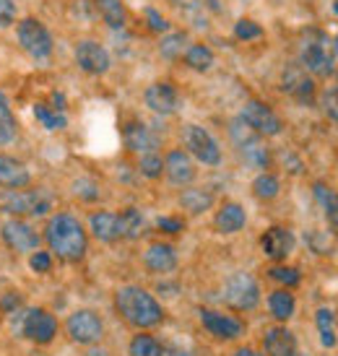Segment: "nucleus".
<instances>
[{
    "instance_id": "obj_22",
    "label": "nucleus",
    "mask_w": 338,
    "mask_h": 356,
    "mask_svg": "<svg viewBox=\"0 0 338 356\" xmlns=\"http://www.w3.org/2000/svg\"><path fill=\"white\" fill-rule=\"evenodd\" d=\"M263 348L268 356H291L297 351V338L287 327H271L263 338Z\"/></svg>"
},
{
    "instance_id": "obj_42",
    "label": "nucleus",
    "mask_w": 338,
    "mask_h": 356,
    "mask_svg": "<svg viewBox=\"0 0 338 356\" xmlns=\"http://www.w3.org/2000/svg\"><path fill=\"white\" fill-rule=\"evenodd\" d=\"M146 19H149V26L154 31H167L169 29V24L164 21V16H161L156 8H146Z\"/></svg>"
},
{
    "instance_id": "obj_52",
    "label": "nucleus",
    "mask_w": 338,
    "mask_h": 356,
    "mask_svg": "<svg viewBox=\"0 0 338 356\" xmlns=\"http://www.w3.org/2000/svg\"><path fill=\"white\" fill-rule=\"evenodd\" d=\"M291 356H309V354H299V351H294V354H291Z\"/></svg>"
},
{
    "instance_id": "obj_49",
    "label": "nucleus",
    "mask_w": 338,
    "mask_h": 356,
    "mask_svg": "<svg viewBox=\"0 0 338 356\" xmlns=\"http://www.w3.org/2000/svg\"><path fill=\"white\" fill-rule=\"evenodd\" d=\"M86 356H107V354H104L102 348H91V351H89V354H86Z\"/></svg>"
},
{
    "instance_id": "obj_30",
    "label": "nucleus",
    "mask_w": 338,
    "mask_h": 356,
    "mask_svg": "<svg viewBox=\"0 0 338 356\" xmlns=\"http://www.w3.org/2000/svg\"><path fill=\"white\" fill-rule=\"evenodd\" d=\"M268 307H271V315L284 323V320H289V317L294 315L297 302H294V297H291V291L279 289V291H273V294L268 297Z\"/></svg>"
},
{
    "instance_id": "obj_51",
    "label": "nucleus",
    "mask_w": 338,
    "mask_h": 356,
    "mask_svg": "<svg viewBox=\"0 0 338 356\" xmlns=\"http://www.w3.org/2000/svg\"><path fill=\"white\" fill-rule=\"evenodd\" d=\"M333 13H336V16H338V0H336V3H333Z\"/></svg>"
},
{
    "instance_id": "obj_4",
    "label": "nucleus",
    "mask_w": 338,
    "mask_h": 356,
    "mask_svg": "<svg viewBox=\"0 0 338 356\" xmlns=\"http://www.w3.org/2000/svg\"><path fill=\"white\" fill-rule=\"evenodd\" d=\"M0 206L16 216H45L52 208V195L40 188H19L0 195Z\"/></svg>"
},
{
    "instance_id": "obj_11",
    "label": "nucleus",
    "mask_w": 338,
    "mask_h": 356,
    "mask_svg": "<svg viewBox=\"0 0 338 356\" xmlns=\"http://www.w3.org/2000/svg\"><path fill=\"white\" fill-rule=\"evenodd\" d=\"M24 333L26 338H31L34 343H50L52 338L58 336V320L47 312V309H42V307H31L26 317H24Z\"/></svg>"
},
{
    "instance_id": "obj_16",
    "label": "nucleus",
    "mask_w": 338,
    "mask_h": 356,
    "mask_svg": "<svg viewBox=\"0 0 338 356\" xmlns=\"http://www.w3.org/2000/svg\"><path fill=\"white\" fill-rule=\"evenodd\" d=\"M200 323L209 330L211 336L224 338V341H234L245 333V325L229 315H221V312H214V309H200Z\"/></svg>"
},
{
    "instance_id": "obj_46",
    "label": "nucleus",
    "mask_w": 338,
    "mask_h": 356,
    "mask_svg": "<svg viewBox=\"0 0 338 356\" xmlns=\"http://www.w3.org/2000/svg\"><path fill=\"white\" fill-rule=\"evenodd\" d=\"M172 6H177V8H198L203 0H169Z\"/></svg>"
},
{
    "instance_id": "obj_25",
    "label": "nucleus",
    "mask_w": 338,
    "mask_h": 356,
    "mask_svg": "<svg viewBox=\"0 0 338 356\" xmlns=\"http://www.w3.org/2000/svg\"><path fill=\"white\" fill-rule=\"evenodd\" d=\"M94 3H97V10L102 13V19H104L107 26H112V29H122L125 26L128 13H125L122 0H94Z\"/></svg>"
},
{
    "instance_id": "obj_21",
    "label": "nucleus",
    "mask_w": 338,
    "mask_h": 356,
    "mask_svg": "<svg viewBox=\"0 0 338 356\" xmlns=\"http://www.w3.org/2000/svg\"><path fill=\"white\" fill-rule=\"evenodd\" d=\"M122 136H125V146L130 151H136V154H149V151L159 149V138L143 122H130V125H125Z\"/></svg>"
},
{
    "instance_id": "obj_26",
    "label": "nucleus",
    "mask_w": 338,
    "mask_h": 356,
    "mask_svg": "<svg viewBox=\"0 0 338 356\" xmlns=\"http://www.w3.org/2000/svg\"><path fill=\"white\" fill-rule=\"evenodd\" d=\"M19 136V125H16V118L10 112V104L6 99V94L0 91V146H8L13 143Z\"/></svg>"
},
{
    "instance_id": "obj_32",
    "label": "nucleus",
    "mask_w": 338,
    "mask_h": 356,
    "mask_svg": "<svg viewBox=\"0 0 338 356\" xmlns=\"http://www.w3.org/2000/svg\"><path fill=\"white\" fill-rule=\"evenodd\" d=\"M128 354L130 356H164V348H161V343L154 336L140 333V336H136L130 341Z\"/></svg>"
},
{
    "instance_id": "obj_23",
    "label": "nucleus",
    "mask_w": 338,
    "mask_h": 356,
    "mask_svg": "<svg viewBox=\"0 0 338 356\" xmlns=\"http://www.w3.org/2000/svg\"><path fill=\"white\" fill-rule=\"evenodd\" d=\"M143 263L151 273H172L177 268V252L169 245H151L143 255Z\"/></svg>"
},
{
    "instance_id": "obj_44",
    "label": "nucleus",
    "mask_w": 338,
    "mask_h": 356,
    "mask_svg": "<svg viewBox=\"0 0 338 356\" xmlns=\"http://www.w3.org/2000/svg\"><path fill=\"white\" fill-rule=\"evenodd\" d=\"M76 193H79L81 198H86V200H94L97 195H99L97 185H91V182H86V179H79V182H76Z\"/></svg>"
},
{
    "instance_id": "obj_28",
    "label": "nucleus",
    "mask_w": 338,
    "mask_h": 356,
    "mask_svg": "<svg viewBox=\"0 0 338 356\" xmlns=\"http://www.w3.org/2000/svg\"><path fill=\"white\" fill-rule=\"evenodd\" d=\"M179 203H182V208H188L190 213H203V211H209L214 206V195L203 188H188L182 193Z\"/></svg>"
},
{
    "instance_id": "obj_9",
    "label": "nucleus",
    "mask_w": 338,
    "mask_h": 356,
    "mask_svg": "<svg viewBox=\"0 0 338 356\" xmlns=\"http://www.w3.org/2000/svg\"><path fill=\"white\" fill-rule=\"evenodd\" d=\"M242 122L250 125L258 136H279L284 130L281 118L263 102H248L242 109Z\"/></svg>"
},
{
    "instance_id": "obj_17",
    "label": "nucleus",
    "mask_w": 338,
    "mask_h": 356,
    "mask_svg": "<svg viewBox=\"0 0 338 356\" xmlns=\"http://www.w3.org/2000/svg\"><path fill=\"white\" fill-rule=\"evenodd\" d=\"M260 248L271 260H284L291 255L294 250V234L284 227H271L263 237H260Z\"/></svg>"
},
{
    "instance_id": "obj_40",
    "label": "nucleus",
    "mask_w": 338,
    "mask_h": 356,
    "mask_svg": "<svg viewBox=\"0 0 338 356\" xmlns=\"http://www.w3.org/2000/svg\"><path fill=\"white\" fill-rule=\"evenodd\" d=\"M29 266H31V270H37V273H47L52 268V255L45 252V250H37V252H31Z\"/></svg>"
},
{
    "instance_id": "obj_48",
    "label": "nucleus",
    "mask_w": 338,
    "mask_h": 356,
    "mask_svg": "<svg viewBox=\"0 0 338 356\" xmlns=\"http://www.w3.org/2000/svg\"><path fill=\"white\" fill-rule=\"evenodd\" d=\"M330 227H333V234L338 237V213L336 216H330Z\"/></svg>"
},
{
    "instance_id": "obj_47",
    "label": "nucleus",
    "mask_w": 338,
    "mask_h": 356,
    "mask_svg": "<svg viewBox=\"0 0 338 356\" xmlns=\"http://www.w3.org/2000/svg\"><path fill=\"white\" fill-rule=\"evenodd\" d=\"M234 356H263V354H258V351H252V348H239V351H237Z\"/></svg>"
},
{
    "instance_id": "obj_35",
    "label": "nucleus",
    "mask_w": 338,
    "mask_h": 356,
    "mask_svg": "<svg viewBox=\"0 0 338 356\" xmlns=\"http://www.w3.org/2000/svg\"><path fill=\"white\" fill-rule=\"evenodd\" d=\"M185 42H188V37L182 34V31H175V34H169V37H164L159 44L161 55L167 60H177L185 55Z\"/></svg>"
},
{
    "instance_id": "obj_39",
    "label": "nucleus",
    "mask_w": 338,
    "mask_h": 356,
    "mask_svg": "<svg viewBox=\"0 0 338 356\" xmlns=\"http://www.w3.org/2000/svg\"><path fill=\"white\" fill-rule=\"evenodd\" d=\"M271 278L281 281L284 286H297V284H299V270H297V268L276 266V268H271Z\"/></svg>"
},
{
    "instance_id": "obj_41",
    "label": "nucleus",
    "mask_w": 338,
    "mask_h": 356,
    "mask_svg": "<svg viewBox=\"0 0 338 356\" xmlns=\"http://www.w3.org/2000/svg\"><path fill=\"white\" fill-rule=\"evenodd\" d=\"M13 21H16V3L0 0V26H10Z\"/></svg>"
},
{
    "instance_id": "obj_24",
    "label": "nucleus",
    "mask_w": 338,
    "mask_h": 356,
    "mask_svg": "<svg viewBox=\"0 0 338 356\" xmlns=\"http://www.w3.org/2000/svg\"><path fill=\"white\" fill-rule=\"evenodd\" d=\"M245 221H248V216H245V208L239 206V203H224L219 208L214 224H216V229H219L221 234H234V232H239V229L245 227Z\"/></svg>"
},
{
    "instance_id": "obj_29",
    "label": "nucleus",
    "mask_w": 338,
    "mask_h": 356,
    "mask_svg": "<svg viewBox=\"0 0 338 356\" xmlns=\"http://www.w3.org/2000/svg\"><path fill=\"white\" fill-rule=\"evenodd\" d=\"M182 58H185V65L190 70H198V73H206L214 65V52L206 44H190Z\"/></svg>"
},
{
    "instance_id": "obj_15",
    "label": "nucleus",
    "mask_w": 338,
    "mask_h": 356,
    "mask_svg": "<svg viewBox=\"0 0 338 356\" xmlns=\"http://www.w3.org/2000/svg\"><path fill=\"white\" fill-rule=\"evenodd\" d=\"M0 234H3V242L16 252H31L40 245V234L24 221H6Z\"/></svg>"
},
{
    "instance_id": "obj_36",
    "label": "nucleus",
    "mask_w": 338,
    "mask_h": 356,
    "mask_svg": "<svg viewBox=\"0 0 338 356\" xmlns=\"http://www.w3.org/2000/svg\"><path fill=\"white\" fill-rule=\"evenodd\" d=\"M252 193L258 195L260 200H271L279 195V179L273 177V175H258L255 177V182H252Z\"/></svg>"
},
{
    "instance_id": "obj_38",
    "label": "nucleus",
    "mask_w": 338,
    "mask_h": 356,
    "mask_svg": "<svg viewBox=\"0 0 338 356\" xmlns=\"http://www.w3.org/2000/svg\"><path fill=\"white\" fill-rule=\"evenodd\" d=\"M234 37L242 42L260 40V37H263V26L255 24L252 19H239L237 24H234Z\"/></svg>"
},
{
    "instance_id": "obj_6",
    "label": "nucleus",
    "mask_w": 338,
    "mask_h": 356,
    "mask_svg": "<svg viewBox=\"0 0 338 356\" xmlns=\"http://www.w3.org/2000/svg\"><path fill=\"white\" fill-rule=\"evenodd\" d=\"M224 302L229 307H234V309H255L260 302L258 281L250 273H245V270L229 276L227 284H224Z\"/></svg>"
},
{
    "instance_id": "obj_34",
    "label": "nucleus",
    "mask_w": 338,
    "mask_h": 356,
    "mask_svg": "<svg viewBox=\"0 0 338 356\" xmlns=\"http://www.w3.org/2000/svg\"><path fill=\"white\" fill-rule=\"evenodd\" d=\"M318 333H320V343L325 348L336 346V327H333V312L328 307H320L318 309Z\"/></svg>"
},
{
    "instance_id": "obj_18",
    "label": "nucleus",
    "mask_w": 338,
    "mask_h": 356,
    "mask_svg": "<svg viewBox=\"0 0 338 356\" xmlns=\"http://www.w3.org/2000/svg\"><path fill=\"white\" fill-rule=\"evenodd\" d=\"M164 172H167V177L172 185H190L193 179H195V167H193V161L185 151H169L167 159H164Z\"/></svg>"
},
{
    "instance_id": "obj_12",
    "label": "nucleus",
    "mask_w": 338,
    "mask_h": 356,
    "mask_svg": "<svg viewBox=\"0 0 338 356\" xmlns=\"http://www.w3.org/2000/svg\"><path fill=\"white\" fill-rule=\"evenodd\" d=\"M76 63L83 73L89 76H102L110 70V52L102 47L99 42L94 40H81L79 47H76Z\"/></svg>"
},
{
    "instance_id": "obj_20",
    "label": "nucleus",
    "mask_w": 338,
    "mask_h": 356,
    "mask_svg": "<svg viewBox=\"0 0 338 356\" xmlns=\"http://www.w3.org/2000/svg\"><path fill=\"white\" fill-rule=\"evenodd\" d=\"M89 227L94 232V237L102 242H118L122 237V227H120V213H110V211H97L91 213Z\"/></svg>"
},
{
    "instance_id": "obj_13",
    "label": "nucleus",
    "mask_w": 338,
    "mask_h": 356,
    "mask_svg": "<svg viewBox=\"0 0 338 356\" xmlns=\"http://www.w3.org/2000/svg\"><path fill=\"white\" fill-rule=\"evenodd\" d=\"M281 86L299 104H312V99H315V83L302 65H287L284 76H281Z\"/></svg>"
},
{
    "instance_id": "obj_31",
    "label": "nucleus",
    "mask_w": 338,
    "mask_h": 356,
    "mask_svg": "<svg viewBox=\"0 0 338 356\" xmlns=\"http://www.w3.org/2000/svg\"><path fill=\"white\" fill-rule=\"evenodd\" d=\"M120 227H122V237L125 239H138L146 229V221H143V213L138 208H125L120 213Z\"/></svg>"
},
{
    "instance_id": "obj_19",
    "label": "nucleus",
    "mask_w": 338,
    "mask_h": 356,
    "mask_svg": "<svg viewBox=\"0 0 338 356\" xmlns=\"http://www.w3.org/2000/svg\"><path fill=\"white\" fill-rule=\"evenodd\" d=\"M29 182H31L29 169L24 167L19 159L0 154V185L3 188L19 190V188H26Z\"/></svg>"
},
{
    "instance_id": "obj_2",
    "label": "nucleus",
    "mask_w": 338,
    "mask_h": 356,
    "mask_svg": "<svg viewBox=\"0 0 338 356\" xmlns=\"http://www.w3.org/2000/svg\"><path fill=\"white\" fill-rule=\"evenodd\" d=\"M115 307H118L120 315L136 327H154L164 320L161 305L151 297L146 289H140V286L120 289L118 294H115Z\"/></svg>"
},
{
    "instance_id": "obj_27",
    "label": "nucleus",
    "mask_w": 338,
    "mask_h": 356,
    "mask_svg": "<svg viewBox=\"0 0 338 356\" xmlns=\"http://www.w3.org/2000/svg\"><path fill=\"white\" fill-rule=\"evenodd\" d=\"M34 115H37V120H40L47 130H60V128H65V122H68L65 112L58 109L55 104H50V102H37V104H34Z\"/></svg>"
},
{
    "instance_id": "obj_3",
    "label": "nucleus",
    "mask_w": 338,
    "mask_h": 356,
    "mask_svg": "<svg viewBox=\"0 0 338 356\" xmlns=\"http://www.w3.org/2000/svg\"><path fill=\"white\" fill-rule=\"evenodd\" d=\"M299 60H302V68L318 76V79H328L336 70V52H333V42L323 34V31H312L307 40L302 42V50H299Z\"/></svg>"
},
{
    "instance_id": "obj_5",
    "label": "nucleus",
    "mask_w": 338,
    "mask_h": 356,
    "mask_svg": "<svg viewBox=\"0 0 338 356\" xmlns=\"http://www.w3.org/2000/svg\"><path fill=\"white\" fill-rule=\"evenodd\" d=\"M229 136H232L237 151L242 154V159L248 161L250 167H255V169L268 167L271 154H268V149H266V143L260 140V136L255 133V130L242 122V118L234 120V122L229 125Z\"/></svg>"
},
{
    "instance_id": "obj_7",
    "label": "nucleus",
    "mask_w": 338,
    "mask_h": 356,
    "mask_svg": "<svg viewBox=\"0 0 338 356\" xmlns=\"http://www.w3.org/2000/svg\"><path fill=\"white\" fill-rule=\"evenodd\" d=\"M19 42L21 47L29 52L31 58L37 60H47L52 55V34L47 31V26L42 24L40 19H24L19 21Z\"/></svg>"
},
{
    "instance_id": "obj_45",
    "label": "nucleus",
    "mask_w": 338,
    "mask_h": 356,
    "mask_svg": "<svg viewBox=\"0 0 338 356\" xmlns=\"http://www.w3.org/2000/svg\"><path fill=\"white\" fill-rule=\"evenodd\" d=\"M323 102H325V112H328V118L338 125V91H328Z\"/></svg>"
},
{
    "instance_id": "obj_43",
    "label": "nucleus",
    "mask_w": 338,
    "mask_h": 356,
    "mask_svg": "<svg viewBox=\"0 0 338 356\" xmlns=\"http://www.w3.org/2000/svg\"><path fill=\"white\" fill-rule=\"evenodd\" d=\"M182 218H175V216H164L159 218V229L161 232H167V234H177V232H182Z\"/></svg>"
},
{
    "instance_id": "obj_10",
    "label": "nucleus",
    "mask_w": 338,
    "mask_h": 356,
    "mask_svg": "<svg viewBox=\"0 0 338 356\" xmlns=\"http://www.w3.org/2000/svg\"><path fill=\"white\" fill-rule=\"evenodd\" d=\"M68 336L76 341V343H97L102 336H104V325H102V317L91 309H79L68 317Z\"/></svg>"
},
{
    "instance_id": "obj_8",
    "label": "nucleus",
    "mask_w": 338,
    "mask_h": 356,
    "mask_svg": "<svg viewBox=\"0 0 338 356\" xmlns=\"http://www.w3.org/2000/svg\"><path fill=\"white\" fill-rule=\"evenodd\" d=\"M185 146H188L190 154L198 159V161H203L206 167H216L221 161L219 143L214 140V136H211L209 130L200 128V125H188V128H185Z\"/></svg>"
},
{
    "instance_id": "obj_37",
    "label": "nucleus",
    "mask_w": 338,
    "mask_h": 356,
    "mask_svg": "<svg viewBox=\"0 0 338 356\" xmlns=\"http://www.w3.org/2000/svg\"><path fill=\"white\" fill-rule=\"evenodd\" d=\"M140 175L149 179H156L161 177V172H164V159L156 154V151H149V154H140Z\"/></svg>"
},
{
    "instance_id": "obj_33",
    "label": "nucleus",
    "mask_w": 338,
    "mask_h": 356,
    "mask_svg": "<svg viewBox=\"0 0 338 356\" xmlns=\"http://www.w3.org/2000/svg\"><path fill=\"white\" fill-rule=\"evenodd\" d=\"M312 195L318 200V206L323 208V213L325 216H336L338 213V193L328 185H323V182H315V188H312Z\"/></svg>"
},
{
    "instance_id": "obj_14",
    "label": "nucleus",
    "mask_w": 338,
    "mask_h": 356,
    "mask_svg": "<svg viewBox=\"0 0 338 356\" xmlns=\"http://www.w3.org/2000/svg\"><path fill=\"white\" fill-rule=\"evenodd\" d=\"M143 102H146V107L151 112H156V115H172V112H177L179 107V94L177 89L172 86V83H151L149 89L143 91Z\"/></svg>"
},
{
    "instance_id": "obj_50",
    "label": "nucleus",
    "mask_w": 338,
    "mask_h": 356,
    "mask_svg": "<svg viewBox=\"0 0 338 356\" xmlns=\"http://www.w3.org/2000/svg\"><path fill=\"white\" fill-rule=\"evenodd\" d=\"M333 52L338 55V34H336V40H333Z\"/></svg>"
},
{
    "instance_id": "obj_1",
    "label": "nucleus",
    "mask_w": 338,
    "mask_h": 356,
    "mask_svg": "<svg viewBox=\"0 0 338 356\" xmlns=\"http://www.w3.org/2000/svg\"><path fill=\"white\" fill-rule=\"evenodd\" d=\"M45 239H47L52 252L65 263H79L81 257L86 255V248H89V239H86L81 221L73 218L70 213L52 216L47 229H45Z\"/></svg>"
}]
</instances>
